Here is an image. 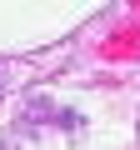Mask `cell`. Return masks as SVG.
Returning <instances> with one entry per match:
<instances>
[]
</instances>
